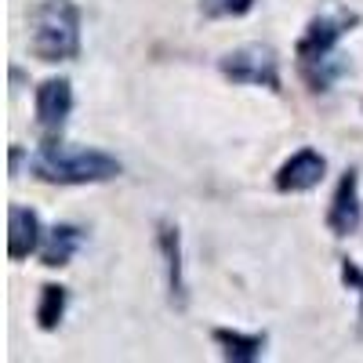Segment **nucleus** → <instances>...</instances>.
I'll list each match as a JSON object with an SVG mask.
<instances>
[{
  "instance_id": "8",
  "label": "nucleus",
  "mask_w": 363,
  "mask_h": 363,
  "mask_svg": "<svg viewBox=\"0 0 363 363\" xmlns=\"http://www.w3.org/2000/svg\"><path fill=\"white\" fill-rule=\"evenodd\" d=\"M44 225H40V215L26 203H11L8 211V258L11 262H22L29 255H40V244H44Z\"/></svg>"
},
{
  "instance_id": "9",
  "label": "nucleus",
  "mask_w": 363,
  "mask_h": 363,
  "mask_svg": "<svg viewBox=\"0 0 363 363\" xmlns=\"http://www.w3.org/2000/svg\"><path fill=\"white\" fill-rule=\"evenodd\" d=\"M157 251L164 255L167 272V298L171 306H186V265H182V233L174 222H157Z\"/></svg>"
},
{
  "instance_id": "5",
  "label": "nucleus",
  "mask_w": 363,
  "mask_h": 363,
  "mask_svg": "<svg viewBox=\"0 0 363 363\" xmlns=\"http://www.w3.org/2000/svg\"><path fill=\"white\" fill-rule=\"evenodd\" d=\"M73 113V84L66 77H48L33 91V116L44 138H62Z\"/></svg>"
},
{
  "instance_id": "4",
  "label": "nucleus",
  "mask_w": 363,
  "mask_h": 363,
  "mask_svg": "<svg viewBox=\"0 0 363 363\" xmlns=\"http://www.w3.org/2000/svg\"><path fill=\"white\" fill-rule=\"evenodd\" d=\"M218 73L233 84L244 87H265L272 95L284 91V73H280V55L269 44H244L233 48L218 58Z\"/></svg>"
},
{
  "instance_id": "10",
  "label": "nucleus",
  "mask_w": 363,
  "mask_h": 363,
  "mask_svg": "<svg viewBox=\"0 0 363 363\" xmlns=\"http://www.w3.org/2000/svg\"><path fill=\"white\" fill-rule=\"evenodd\" d=\"M84 247V229L73 225V222H58L44 233V244H40V262L48 269H58V265H69L77 258V251Z\"/></svg>"
},
{
  "instance_id": "3",
  "label": "nucleus",
  "mask_w": 363,
  "mask_h": 363,
  "mask_svg": "<svg viewBox=\"0 0 363 363\" xmlns=\"http://www.w3.org/2000/svg\"><path fill=\"white\" fill-rule=\"evenodd\" d=\"M80 8L77 0H40L29 11V51L40 62H73L80 58L84 33H80Z\"/></svg>"
},
{
  "instance_id": "11",
  "label": "nucleus",
  "mask_w": 363,
  "mask_h": 363,
  "mask_svg": "<svg viewBox=\"0 0 363 363\" xmlns=\"http://www.w3.org/2000/svg\"><path fill=\"white\" fill-rule=\"evenodd\" d=\"M211 338L222 349V359H233V363H255L265 356V335H247V330H236V327H215Z\"/></svg>"
},
{
  "instance_id": "13",
  "label": "nucleus",
  "mask_w": 363,
  "mask_h": 363,
  "mask_svg": "<svg viewBox=\"0 0 363 363\" xmlns=\"http://www.w3.org/2000/svg\"><path fill=\"white\" fill-rule=\"evenodd\" d=\"M258 0H200V8L207 18H240L247 15Z\"/></svg>"
},
{
  "instance_id": "14",
  "label": "nucleus",
  "mask_w": 363,
  "mask_h": 363,
  "mask_svg": "<svg viewBox=\"0 0 363 363\" xmlns=\"http://www.w3.org/2000/svg\"><path fill=\"white\" fill-rule=\"evenodd\" d=\"M338 269H342L345 287H349V291H356V298H359V323H363V265H356L352 258H342V262H338Z\"/></svg>"
},
{
  "instance_id": "7",
  "label": "nucleus",
  "mask_w": 363,
  "mask_h": 363,
  "mask_svg": "<svg viewBox=\"0 0 363 363\" xmlns=\"http://www.w3.org/2000/svg\"><path fill=\"white\" fill-rule=\"evenodd\" d=\"M327 178V157L313 145H301L298 153H291L280 171H277V189L280 193H313L320 182Z\"/></svg>"
},
{
  "instance_id": "12",
  "label": "nucleus",
  "mask_w": 363,
  "mask_h": 363,
  "mask_svg": "<svg viewBox=\"0 0 363 363\" xmlns=\"http://www.w3.org/2000/svg\"><path fill=\"white\" fill-rule=\"evenodd\" d=\"M69 306V291L62 284H44L40 287V301H37V327L40 330H55L66 316Z\"/></svg>"
},
{
  "instance_id": "1",
  "label": "nucleus",
  "mask_w": 363,
  "mask_h": 363,
  "mask_svg": "<svg viewBox=\"0 0 363 363\" xmlns=\"http://www.w3.org/2000/svg\"><path fill=\"white\" fill-rule=\"evenodd\" d=\"M352 26H359V15L342 4H327L306 22L294 44V62H298L301 80L309 84V91H335L338 80L349 73L342 40L352 33Z\"/></svg>"
},
{
  "instance_id": "2",
  "label": "nucleus",
  "mask_w": 363,
  "mask_h": 363,
  "mask_svg": "<svg viewBox=\"0 0 363 363\" xmlns=\"http://www.w3.org/2000/svg\"><path fill=\"white\" fill-rule=\"evenodd\" d=\"M29 171L48 186H102V182L120 178L124 164L95 145H69L62 138H44V145H37V153L29 157Z\"/></svg>"
},
{
  "instance_id": "6",
  "label": "nucleus",
  "mask_w": 363,
  "mask_h": 363,
  "mask_svg": "<svg viewBox=\"0 0 363 363\" xmlns=\"http://www.w3.org/2000/svg\"><path fill=\"white\" fill-rule=\"evenodd\" d=\"M363 225V196H359V171L349 167L342 171L335 193H330L327 207V229L335 236H356Z\"/></svg>"
}]
</instances>
